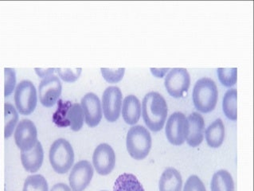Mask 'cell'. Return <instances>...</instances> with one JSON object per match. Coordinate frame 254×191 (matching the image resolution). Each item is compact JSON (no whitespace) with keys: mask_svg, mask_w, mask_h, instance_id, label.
<instances>
[{"mask_svg":"<svg viewBox=\"0 0 254 191\" xmlns=\"http://www.w3.org/2000/svg\"><path fill=\"white\" fill-rule=\"evenodd\" d=\"M181 174L173 167H168L162 174L159 182L160 191H182Z\"/></svg>","mask_w":254,"mask_h":191,"instance_id":"17","label":"cell"},{"mask_svg":"<svg viewBox=\"0 0 254 191\" xmlns=\"http://www.w3.org/2000/svg\"><path fill=\"white\" fill-rule=\"evenodd\" d=\"M93 167L87 160L77 162L69 175V182L72 191H84L92 181Z\"/></svg>","mask_w":254,"mask_h":191,"instance_id":"12","label":"cell"},{"mask_svg":"<svg viewBox=\"0 0 254 191\" xmlns=\"http://www.w3.org/2000/svg\"><path fill=\"white\" fill-rule=\"evenodd\" d=\"M56 71L59 73V76L65 82L72 83L77 81L79 76L81 75L82 68H56Z\"/></svg>","mask_w":254,"mask_h":191,"instance_id":"28","label":"cell"},{"mask_svg":"<svg viewBox=\"0 0 254 191\" xmlns=\"http://www.w3.org/2000/svg\"><path fill=\"white\" fill-rule=\"evenodd\" d=\"M205 136L209 147L212 148L221 147L225 139V126L222 120L214 121L206 129Z\"/></svg>","mask_w":254,"mask_h":191,"instance_id":"18","label":"cell"},{"mask_svg":"<svg viewBox=\"0 0 254 191\" xmlns=\"http://www.w3.org/2000/svg\"><path fill=\"white\" fill-rule=\"evenodd\" d=\"M14 141L21 151H30L38 142V131L32 121L25 119L21 121L14 131Z\"/></svg>","mask_w":254,"mask_h":191,"instance_id":"10","label":"cell"},{"mask_svg":"<svg viewBox=\"0 0 254 191\" xmlns=\"http://www.w3.org/2000/svg\"><path fill=\"white\" fill-rule=\"evenodd\" d=\"M69 127L73 131H78L82 128L85 121V117L81 105L77 103L72 104L68 113Z\"/></svg>","mask_w":254,"mask_h":191,"instance_id":"23","label":"cell"},{"mask_svg":"<svg viewBox=\"0 0 254 191\" xmlns=\"http://www.w3.org/2000/svg\"><path fill=\"white\" fill-rule=\"evenodd\" d=\"M63 86L59 76L52 74L45 77L39 87V100L42 105L51 108L59 101Z\"/></svg>","mask_w":254,"mask_h":191,"instance_id":"9","label":"cell"},{"mask_svg":"<svg viewBox=\"0 0 254 191\" xmlns=\"http://www.w3.org/2000/svg\"></svg>","mask_w":254,"mask_h":191,"instance_id":"34","label":"cell"},{"mask_svg":"<svg viewBox=\"0 0 254 191\" xmlns=\"http://www.w3.org/2000/svg\"><path fill=\"white\" fill-rule=\"evenodd\" d=\"M238 91L235 89H229L223 97L222 109L226 117L230 121L238 120Z\"/></svg>","mask_w":254,"mask_h":191,"instance_id":"21","label":"cell"},{"mask_svg":"<svg viewBox=\"0 0 254 191\" xmlns=\"http://www.w3.org/2000/svg\"><path fill=\"white\" fill-rule=\"evenodd\" d=\"M44 159V151H43L42 143L38 141L35 147L27 151H21V161L22 166L27 172L35 173L39 171L43 165Z\"/></svg>","mask_w":254,"mask_h":191,"instance_id":"15","label":"cell"},{"mask_svg":"<svg viewBox=\"0 0 254 191\" xmlns=\"http://www.w3.org/2000/svg\"><path fill=\"white\" fill-rule=\"evenodd\" d=\"M151 134L141 125L132 126L127 132L126 146L130 156L135 160L145 159L151 151Z\"/></svg>","mask_w":254,"mask_h":191,"instance_id":"3","label":"cell"},{"mask_svg":"<svg viewBox=\"0 0 254 191\" xmlns=\"http://www.w3.org/2000/svg\"><path fill=\"white\" fill-rule=\"evenodd\" d=\"M189 131L187 137V143L192 147L199 146L203 140L204 123L203 117L198 113H193L188 117Z\"/></svg>","mask_w":254,"mask_h":191,"instance_id":"14","label":"cell"},{"mask_svg":"<svg viewBox=\"0 0 254 191\" xmlns=\"http://www.w3.org/2000/svg\"><path fill=\"white\" fill-rule=\"evenodd\" d=\"M37 91L31 81L24 80L18 83L14 92V103L18 113L28 116L36 109Z\"/></svg>","mask_w":254,"mask_h":191,"instance_id":"5","label":"cell"},{"mask_svg":"<svg viewBox=\"0 0 254 191\" xmlns=\"http://www.w3.org/2000/svg\"><path fill=\"white\" fill-rule=\"evenodd\" d=\"M22 191H49L47 179L43 175H30L25 180Z\"/></svg>","mask_w":254,"mask_h":191,"instance_id":"25","label":"cell"},{"mask_svg":"<svg viewBox=\"0 0 254 191\" xmlns=\"http://www.w3.org/2000/svg\"><path fill=\"white\" fill-rule=\"evenodd\" d=\"M122 93L118 87L110 86L105 89L102 96V111L105 119L110 123L119 119L122 106Z\"/></svg>","mask_w":254,"mask_h":191,"instance_id":"8","label":"cell"},{"mask_svg":"<svg viewBox=\"0 0 254 191\" xmlns=\"http://www.w3.org/2000/svg\"><path fill=\"white\" fill-rule=\"evenodd\" d=\"M72 103L69 101H63L59 100L58 101V108L55 113L53 115V122L59 127H67L69 126V120H68V113L70 109Z\"/></svg>","mask_w":254,"mask_h":191,"instance_id":"22","label":"cell"},{"mask_svg":"<svg viewBox=\"0 0 254 191\" xmlns=\"http://www.w3.org/2000/svg\"><path fill=\"white\" fill-rule=\"evenodd\" d=\"M188 131L189 124L184 113H174L167 121L166 136L170 143L175 146L184 144L188 137Z\"/></svg>","mask_w":254,"mask_h":191,"instance_id":"6","label":"cell"},{"mask_svg":"<svg viewBox=\"0 0 254 191\" xmlns=\"http://www.w3.org/2000/svg\"><path fill=\"white\" fill-rule=\"evenodd\" d=\"M168 70H169V68H162V69H159V68H151L152 74L155 75L156 77H163L166 72H168Z\"/></svg>","mask_w":254,"mask_h":191,"instance_id":"33","label":"cell"},{"mask_svg":"<svg viewBox=\"0 0 254 191\" xmlns=\"http://www.w3.org/2000/svg\"><path fill=\"white\" fill-rule=\"evenodd\" d=\"M122 117L125 123L134 125L137 123L141 115V104L139 99L129 95L125 97L122 102Z\"/></svg>","mask_w":254,"mask_h":191,"instance_id":"16","label":"cell"},{"mask_svg":"<svg viewBox=\"0 0 254 191\" xmlns=\"http://www.w3.org/2000/svg\"><path fill=\"white\" fill-rule=\"evenodd\" d=\"M93 167L99 175L111 173L116 165V155L113 147L108 143L98 145L93 155Z\"/></svg>","mask_w":254,"mask_h":191,"instance_id":"11","label":"cell"},{"mask_svg":"<svg viewBox=\"0 0 254 191\" xmlns=\"http://www.w3.org/2000/svg\"><path fill=\"white\" fill-rule=\"evenodd\" d=\"M5 114V138H8L12 135L14 128H16L18 121V114L16 109L8 103L4 105Z\"/></svg>","mask_w":254,"mask_h":191,"instance_id":"24","label":"cell"},{"mask_svg":"<svg viewBox=\"0 0 254 191\" xmlns=\"http://www.w3.org/2000/svg\"><path fill=\"white\" fill-rule=\"evenodd\" d=\"M211 191H234V182L232 175L226 170L217 171L211 179Z\"/></svg>","mask_w":254,"mask_h":191,"instance_id":"20","label":"cell"},{"mask_svg":"<svg viewBox=\"0 0 254 191\" xmlns=\"http://www.w3.org/2000/svg\"><path fill=\"white\" fill-rule=\"evenodd\" d=\"M55 68H35V72L40 77H47V76L52 75L53 72H55Z\"/></svg>","mask_w":254,"mask_h":191,"instance_id":"31","label":"cell"},{"mask_svg":"<svg viewBox=\"0 0 254 191\" xmlns=\"http://www.w3.org/2000/svg\"><path fill=\"white\" fill-rule=\"evenodd\" d=\"M101 74L103 76L105 81L110 84H115L123 79L124 76H125V68H101Z\"/></svg>","mask_w":254,"mask_h":191,"instance_id":"27","label":"cell"},{"mask_svg":"<svg viewBox=\"0 0 254 191\" xmlns=\"http://www.w3.org/2000/svg\"><path fill=\"white\" fill-rule=\"evenodd\" d=\"M218 88L212 79L203 77L196 82L193 90V102L198 111L209 113L218 102Z\"/></svg>","mask_w":254,"mask_h":191,"instance_id":"2","label":"cell"},{"mask_svg":"<svg viewBox=\"0 0 254 191\" xmlns=\"http://www.w3.org/2000/svg\"><path fill=\"white\" fill-rule=\"evenodd\" d=\"M217 72L220 82L224 86L230 88L236 84L238 81V68H218Z\"/></svg>","mask_w":254,"mask_h":191,"instance_id":"26","label":"cell"},{"mask_svg":"<svg viewBox=\"0 0 254 191\" xmlns=\"http://www.w3.org/2000/svg\"><path fill=\"white\" fill-rule=\"evenodd\" d=\"M49 158L56 173L60 175L67 173L74 162L73 147L66 139H57L51 145Z\"/></svg>","mask_w":254,"mask_h":191,"instance_id":"4","label":"cell"},{"mask_svg":"<svg viewBox=\"0 0 254 191\" xmlns=\"http://www.w3.org/2000/svg\"><path fill=\"white\" fill-rule=\"evenodd\" d=\"M142 116L147 127L154 131H161L168 117V105L165 99L157 92L147 93L142 103Z\"/></svg>","mask_w":254,"mask_h":191,"instance_id":"1","label":"cell"},{"mask_svg":"<svg viewBox=\"0 0 254 191\" xmlns=\"http://www.w3.org/2000/svg\"><path fill=\"white\" fill-rule=\"evenodd\" d=\"M184 191H206V190L204 183L197 175H191L186 182Z\"/></svg>","mask_w":254,"mask_h":191,"instance_id":"30","label":"cell"},{"mask_svg":"<svg viewBox=\"0 0 254 191\" xmlns=\"http://www.w3.org/2000/svg\"><path fill=\"white\" fill-rule=\"evenodd\" d=\"M16 83L15 72L13 68H5V97H8L14 91Z\"/></svg>","mask_w":254,"mask_h":191,"instance_id":"29","label":"cell"},{"mask_svg":"<svg viewBox=\"0 0 254 191\" xmlns=\"http://www.w3.org/2000/svg\"><path fill=\"white\" fill-rule=\"evenodd\" d=\"M51 191H72V190L65 183H58L52 187Z\"/></svg>","mask_w":254,"mask_h":191,"instance_id":"32","label":"cell"},{"mask_svg":"<svg viewBox=\"0 0 254 191\" xmlns=\"http://www.w3.org/2000/svg\"><path fill=\"white\" fill-rule=\"evenodd\" d=\"M81 106L86 125L90 127H97L102 119V107L99 97L95 93H87L81 99Z\"/></svg>","mask_w":254,"mask_h":191,"instance_id":"13","label":"cell"},{"mask_svg":"<svg viewBox=\"0 0 254 191\" xmlns=\"http://www.w3.org/2000/svg\"><path fill=\"white\" fill-rule=\"evenodd\" d=\"M166 89L174 98H180L188 93L190 85V76L184 68H172L166 76L164 81Z\"/></svg>","mask_w":254,"mask_h":191,"instance_id":"7","label":"cell"},{"mask_svg":"<svg viewBox=\"0 0 254 191\" xmlns=\"http://www.w3.org/2000/svg\"><path fill=\"white\" fill-rule=\"evenodd\" d=\"M113 191H145L140 182L132 174L124 173L117 178Z\"/></svg>","mask_w":254,"mask_h":191,"instance_id":"19","label":"cell"}]
</instances>
